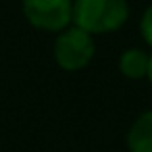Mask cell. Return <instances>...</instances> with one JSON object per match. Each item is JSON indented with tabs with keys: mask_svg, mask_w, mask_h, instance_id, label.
<instances>
[{
	"mask_svg": "<svg viewBox=\"0 0 152 152\" xmlns=\"http://www.w3.org/2000/svg\"><path fill=\"white\" fill-rule=\"evenodd\" d=\"M25 19L44 31H63L73 21L71 0H23Z\"/></svg>",
	"mask_w": 152,
	"mask_h": 152,
	"instance_id": "3",
	"label": "cell"
},
{
	"mask_svg": "<svg viewBox=\"0 0 152 152\" xmlns=\"http://www.w3.org/2000/svg\"><path fill=\"white\" fill-rule=\"evenodd\" d=\"M129 17L127 0H75L73 23L88 34H108L119 29Z\"/></svg>",
	"mask_w": 152,
	"mask_h": 152,
	"instance_id": "1",
	"label": "cell"
},
{
	"mask_svg": "<svg viewBox=\"0 0 152 152\" xmlns=\"http://www.w3.org/2000/svg\"><path fill=\"white\" fill-rule=\"evenodd\" d=\"M129 152H152V110L140 115L127 133Z\"/></svg>",
	"mask_w": 152,
	"mask_h": 152,
	"instance_id": "4",
	"label": "cell"
},
{
	"mask_svg": "<svg viewBox=\"0 0 152 152\" xmlns=\"http://www.w3.org/2000/svg\"><path fill=\"white\" fill-rule=\"evenodd\" d=\"M140 31H142V38L152 46V4L144 11V17H142V23H140Z\"/></svg>",
	"mask_w": 152,
	"mask_h": 152,
	"instance_id": "6",
	"label": "cell"
},
{
	"mask_svg": "<svg viewBox=\"0 0 152 152\" xmlns=\"http://www.w3.org/2000/svg\"><path fill=\"white\" fill-rule=\"evenodd\" d=\"M148 63H150V56L140 50V48H129L121 54L119 58V69L125 77L129 79H142L146 77L148 73Z\"/></svg>",
	"mask_w": 152,
	"mask_h": 152,
	"instance_id": "5",
	"label": "cell"
},
{
	"mask_svg": "<svg viewBox=\"0 0 152 152\" xmlns=\"http://www.w3.org/2000/svg\"><path fill=\"white\" fill-rule=\"evenodd\" d=\"M94 40L92 34H88L81 27H69L65 29L56 42H54V58L58 63V67H63L65 71H79L83 69L92 56H94Z\"/></svg>",
	"mask_w": 152,
	"mask_h": 152,
	"instance_id": "2",
	"label": "cell"
},
{
	"mask_svg": "<svg viewBox=\"0 0 152 152\" xmlns=\"http://www.w3.org/2000/svg\"><path fill=\"white\" fill-rule=\"evenodd\" d=\"M146 77H148L150 83H152V54H150V63H148V73H146Z\"/></svg>",
	"mask_w": 152,
	"mask_h": 152,
	"instance_id": "7",
	"label": "cell"
}]
</instances>
